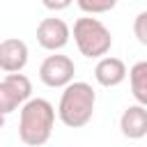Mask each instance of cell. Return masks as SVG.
Returning <instances> with one entry per match:
<instances>
[{"label": "cell", "instance_id": "1", "mask_svg": "<svg viewBox=\"0 0 147 147\" xmlns=\"http://www.w3.org/2000/svg\"><path fill=\"white\" fill-rule=\"evenodd\" d=\"M55 108L48 99L30 96L18 106V138L23 145L39 147L46 145L53 136Z\"/></svg>", "mask_w": 147, "mask_h": 147}, {"label": "cell", "instance_id": "2", "mask_svg": "<svg viewBox=\"0 0 147 147\" xmlns=\"http://www.w3.org/2000/svg\"><path fill=\"white\" fill-rule=\"evenodd\" d=\"M96 106V92L85 80H71L62 87L57 101V119L67 129H83L92 122Z\"/></svg>", "mask_w": 147, "mask_h": 147}, {"label": "cell", "instance_id": "3", "mask_svg": "<svg viewBox=\"0 0 147 147\" xmlns=\"http://www.w3.org/2000/svg\"><path fill=\"white\" fill-rule=\"evenodd\" d=\"M71 34H74V44H76L78 53L87 60H99L113 46L110 30L99 18H94L92 14H85V16L76 18L74 28H71Z\"/></svg>", "mask_w": 147, "mask_h": 147}, {"label": "cell", "instance_id": "4", "mask_svg": "<svg viewBox=\"0 0 147 147\" xmlns=\"http://www.w3.org/2000/svg\"><path fill=\"white\" fill-rule=\"evenodd\" d=\"M30 96H32V80L21 71L7 74L0 80V115L7 117L9 113L18 110V106Z\"/></svg>", "mask_w": 147, "mask_h": 147}, {"label": "cell", "instance_id": "5", "mask_svg": "<svg viewBox=\"0 0 147 147\" xmlns=\"http://www.w3.org/2000/svg\"><path fill=\"white\" fill-rule=\"evenodd\" d=\"M76 76V64L69 55H62L57 51H53V55L44 57V62L39 64V80L46 87H64L67 83H71Z\"/></svg>", "mask_w": 147, "mask_h": 147}, {"label": "cell", "instance_id": "6", "mask_svg": "<svg viewBox=\"0 0 147 147\" xmlns=\"http://www.w3.org/2000/svg\"><path fill=\"white\" fill-rule=\"evenodd\" d=\"M71 39V28L57 18V16H48V18H41L39 25H37V44L44 48V51H62Z\"/></svg>", "mask_w": 147, "mask_h": 147}, {"label": "cell", "instance_id": "7", "mask_svg": "<svg viewBox=\"0 0 147 147\" xmlns=\"http://www.w3.org/2000/svg\"><path fill=\"white\" fill-rule=\"evenodd\" d=\"M28 60H30V51H28V44L23 39L9 37V39L0 41V69L5 74L23 71Z\"/></svg>", "mask_w": 147, "mask_h": 147}, {"label": "cell", "instance_id": "8", "mask_svg": "<svg viewBox=\"0 0 147 147\" xmlns=\"http://www.w3.org/2000/svg\"><path fill=\"white\" fill-rule=\"evenodd\" d=\"M126 78V64L122 57H115V55H101L96 67H94V80L101 85V87H117L122 85Z\"/></svg>", "mask_w": 147, "mask_h": 147}, {"label": "cell", "instance_id": "9", "mask_svg": "<svg viewBox=\"0 0 147 147\" xmlns=\"http://www.w3.org/2000/svg\"><path fill=\"white\" fill-rule=\"evenodd\" d=\"M119 131L129 140H140L147 136V106L131 103L124 108L119 117Z\"/></svg>", "mask_w": 147, "mask_h": 147}, {"label": "cell", "instance_id": "10", "mask_svg": "<svg viewBox=\"0 0 147 147\" xmlns=\"http://www.w3.org/2000/svg\"><path fill=\"white\" fill-rule=\"evenodd\" d=\"M126 76H129V87H131V94H133L136 103L147 106V60L136 62L126 71Z\"/></svg>", "mask_w": 147, "mask_h": 147}, {"label": "cell", "instance_id": "11", "mask_svg": "<svg viewBox=\"0 0 147 147\" xmlns=\"http://www.w3.org/2000/svg\"><path fill=\"white\" fill-rule=\"evenodd\" d=\"M76 5H78V9L83 14L96 16V14H106V11L115 9L117 7V0H76Z\"/></svg>", "mask_w": 147, "mask_h": 147}, {"label": "cell", "instance_id": "12", "mask_svg": "<svg viewBox=\"0 0 147 147\" xmlns=\"http://www.w3.org/2000/svg\"><path fill=\"white\" fill-rule=\"evenodd\" d=\"M133 34H136V39L142 46H147V11H140L136 16V21H133Z\"/></svg>", "mask_w": 147, "mask_h": 147}, {"label": "cell", "instance_id": "13", "mask_svg": "<svg viewBox=\"0 0 147 147\" xmlns=\"http://www.w3.org/2000/svg\"><path fill=\"white\" fill-rule=\"evenodd\" d=\"M71 2H74V0H41V5H44L48 11H62V9H67Z\"/></svg>", "mask_w": 147, "mask_h": 147}, {"label": "cell", "instance_id": "14", "mask_svg": "<svg viewBox=\"0 0 147 147\" xmlns=\"http://www.w3.org/2000/svg\"><path fill=\"white\" fill-rule=\"evenodd\" d=\"M5 126V115H0V129Z\"/></svg>", "mask_w": 147, "mask_h": 147}]
</instances>
